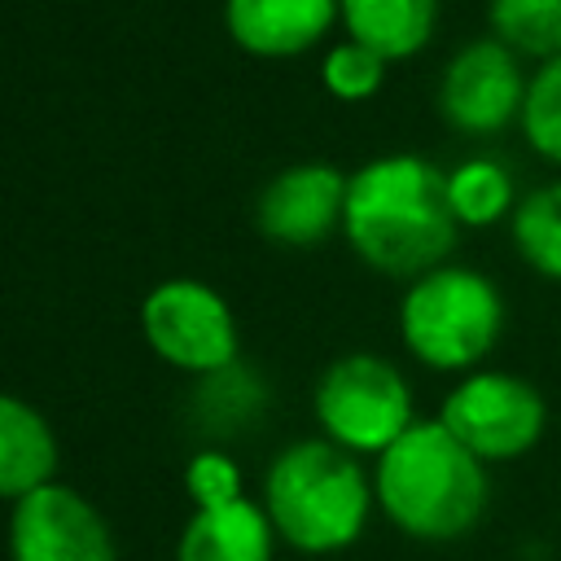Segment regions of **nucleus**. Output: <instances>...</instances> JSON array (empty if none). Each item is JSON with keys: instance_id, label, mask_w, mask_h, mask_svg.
<instances>
[{"instance_id": "nucleus-10", "label": "nucleus", "mask_w": 561, "mask_h": 561, "mask_svg": "<svg viewBox=\"0 0 561 561\" xmlns=\"http://www.w3.org/2000/svg\"><path fill=\"white\" fill-rule=\"evenodd\" d=\"M346 180L351 175H342L329 162H294V167H285L259 193V206H254L259 232L267 241H276V245H289V250L320 245L333 228H342Z\"/></svg>"}, {"instance_id": "nucleus-4", "label": "nucleus", "mask_w": 561, "mask_h": 561, "mask_svg": "<svg viewBox=\"0 0 561 561\" xmlns=\"http://www.w3.org/2000/svg\"><path fill=\"white\" fill-rule=\"evenodd\" d=\"M504 333L500 285L460 263H443L408 280L399 298V337L408 355L434 373H473Z\"/></svg>"}, {"instance_id": "nucleus-15", "label": "nucleus", "mask_w": 561, "mask_h": 561, "mask_svg": "<svg viewBox=\"0 0 561 561\" xmlns=\"http://www.w3.org/2000/svg\"><path fill=\"white\" fill-rule=\"evenodd\" d=\"M447 206L460 228H491L517 210L513 175L495 158H465L447 171Z\"/></svg>"}, {"instance_id": "nucleus-11", "label": "nucleus", "mask_w": 561, "mask_h": 561, "mask_svg": "<svg viewBox=\"0 0 561 561\" xmlns=\"http://www.w3.org/2000/svg\"><path fill=\"white\" fill-rule=\"evenodd\" d=\"M342 18L337 0H228L224 26L254 57H294L329 35Z\"/></svg>"}, {"instance_id": "nucleus-13", "label": "nucleus", "mask_w": 561, "mask_h": 561, "mask_svg": "<svg viewBox=\"0 0 561 561\" xmlns=\"http://www.w3.org/2000/svg\"><path fill=\"white\" fill-rule=\"evenodd\" d=\"M57 438L48 421L18 394H0V500L18 504L22 495L57 482Z\"/></svg>"}, {"instance_id": "nucleus-14", "label": "nucleus", "mask_w": 561, "mask_h": 561, "mask_svg": "<svg viewBox=\"0 0 561 561\" xmlns=\"http://www.w3.org/2000/svg\"><path fill=\"white\" fill-rule=\"evenodd\" d=\"M337 9L346 35L386 61L416 57L438 26V0H337Z\"/></svg>"}, {"instance_id": "nucleus-3", "label": "nucleus", "mask_w": 561, "mask_h": 561, "mask_svg": "<svg viewBox=\"0 0 561 561\" xmlns=\"http://www.w3.org/2000/svg\"><path fill=\"white\" fill-rule=\"evenodd\" d=\"M377 508L373 473L329 438L280 447L263 473V513L280 543L307 557L346 552Z\"/></svg>"}, {"instance_id": "nucleus-18", "label": "nucleus", "mask_w": 561, "mask_h": 561, "mask_svg": "<svg viewBox=\"0 0 561 561\" xmlns=\"http://www.w3.org/2000/svg\"><path fill=\"white\" fill-rule=\"evenodd\" d=\"M530 153H539L543 162L561 167V57L535 66L530 83H526V101H522V118H517Z\"/></svg>"}, {"instance_id": "nucleus-20", "label": "nucleus", "mask_w": 561, "mask_h": 561, "mask_svg": "<svg viewBox=\"0 0 561 561\" xmlns=\"http://www.w3.org/2000/svg\"><path fill=\"white\" fill-rule=\"evenodd\" d=\"M184 491H188V500H193L197 508H224V504L245 500L237 460L224 456V451H215V447H206V451H197V456L188 460V469H184Z\"/></svg>"}, {"instance_id": "nucleus-16", "label": "nucleus", "mask_w": 561, "mask_h": 561, "mask_svg": "<svg viewBox=\"0 0 561 561\" xmlns=\"http://www.w3.org/2000/svg\"><path fill=\"white\" fill-rule=\"evenodd\" d=\"M513 245L530 272L561 285V180L530 188L508 215Z\"/></svg>"}, {"instance_id": "nucleus-1", "label": "nucleus", "mask_w": 561, "mask_h": 561, "mask_svg": "<svg viewBox=\"0 0 561 561\" xmlns=\"http://www.w3.org/2000/svg\"><path fill=\"white\" fill-rule=\"evenodd\" d=\"M342 232L373 272L416 280L443 267L460 232L447 206V171L421 153L364 162L346 180Z\"/></svg>"}, {"instance_id": "nucleus-8", "label": "nucleus", "mask_w": 561, "mask_h": 561, "mask_svg": "<svg viewBox=\"0 0 561 561\" xmlns=\"http://www.w3.org/2000/svg\"><path fill=\"white\" fill-rule=\"evenodd\" d=\"M530 75L522 57L508 53L500 39L482 35L451 53L438 79V114L460 136H495L522 118Z\"/></svg>"}, {"instance_id": "nucleus-19", "label": "nucleus", "mask_w": 561, "mask_h": 561, "mask_svg": "<svg viewBox=\"0 0 561 561\" xmlns=\"http://www.w3.org/2000/svg\"><path fill=\"white\" fill-rule=\"evenodd\" d=\"M386 57H377L373 48L355 44V39H342L324 53L320 61V79L324 88L337 96V101H368L381 83H386Z\"/></svg>"}, {"instance_id": "nucleus-2", "label": "nucleus", "mask_w": 561, "mask_h": 561, "mask_svg": "<svg viewBox=\"0 0 561 561\" xmlns=\"http://www.w3.org/2000/svg\"><path fill=\"white\" fill-rule=\"evenodd\" d=\"M373 495L399 535L416 543H451L482 522L491 473L438 416H430L377 456Z\"/></svg>"}, {"instance_id": "nucleus-9", "label": "nucleus", "mask_w": 561, "mask_h": 561, "mask_svg": "<svg viewBox=\"0 0 561 561\" xmlns=\"http://www.w3.org/2000/svg\"><path fill=\"white\" fill-rule=\"evenodd\" d=\"M9 561H118L101 508L66 482H48L9 508Z\"/></svg>"}, {"instance_id": "nucleus-7", "label": "nucleus", "mask_w": 561, "mask_h": 561, "mask_svg": "<svg viewBox=\"0 0 561 561\" xmlns=\"http://www.w3.org/2000/svg\"><path fill=\"white\" fill-rule=\"evenodd\" d=\"M140 333L171 368L210 377L237 364V320L228 302L202 280H162L140 302Z\"/></svg>"}, {"instance_id": "nucleus-12", "label": "nucleus", "mask_w": 561, "mask_h": 561, "mask_svg": "<svg viewBox=\"0 0 561 561\" xmlns=\"http://www.w3.org/2000/svg\"><path fill=\"white\" fill-rule=\"evenodd\" d=\"M276 530L250 495L224 508H193L180 530L175 561H272Z\"/></svg>"}, {"instance_id": "nucleus-5", "label": "nucleus", "mask_w": 561, "mask_h": 561, "mask_svg": "<svg viewBox=\"0 0 561 561\" xmlns=\"http://www.w3.org/2000/svg\"><path fill=\"white\" fill-rule=\"evenodd\" d=\"M311 408L320 421V438L337 443L351 456H381L421 421L408 377L373 351L337 355L320 373Z\"/></svg>"}, {"instance_id": "nucleus-6", "label": "nucleus", "mask_w": 561, "mask_h": 561, "mask_svg": "<svg viewBox=\"0 0 561 561\" xmlns=\"http://www.w3.org/2000/svg\"><path fill=\"white\" fill-rule=\"evenodd\" d=\"M438 421L469 447L486 469L530 456L548 434L543 390L508 368H473L438 403Z\"/></svg>"}, {"instance_id": "nucleus-17", "label": "nucleus", "mask_w": 561, "mask_h": 561, "mask_svg": "<svg viewBox=\"0 0 561 561\" xmlns=\"http://www.w3.org/2000/svg\"><path fill=\"white\" fill-rule=\"evenodd\" d=\"M486 26L517 57H561V0H486Z\"/></svg>"}]
</instances>
